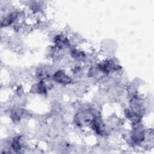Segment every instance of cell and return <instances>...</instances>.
<instances>
[{
	"instance_id": "cell-1",
	"label": "cell",
	"mask_w": 154,
	"mask_h": 154,
	"mask_svg": "<svg viewBox=\"0 0 154 154\" xmlns=\"http://www.w3.org/2000/svg\"><path fill=\"white\" fill-rule=\"evenodd\" d=\"M54 78L55 81L62 84H67L70 82V78L62 71L57 72L54 76Z\"/></svg>"
},
{
	"instance_id": "cell-2",
	"label": "cell",
	"mask_w": 154,
	"mask_h": 154,
	"mask_svg": "<svg viewBox=\"0 0 154 154\" xmlns=\"http://www.w3.org/2000/svg\"><path fill=\"white\" fill-rule=\"evenodd\" d=\"M55 43L60 48H64L69 45L67 39L62 35H58L55 38Z\"/></svg>"
},
{
	"instance_id": "cell-3",
	"label": "cell",
	"mask_w": 154,
	"mask_h": 154,
	"mask_svg": "<svg viewBox=\"0 0 154 154\" xmlns=\"http://www.w3.org/2000/svg\"><path fill=\"white\" fill-rule=\"evenodd\" d=\"M11 146L13 150H15L16 152H19L21 150V145L19 139H15L13 141Z\"/></svg>"
}]
</instances>
